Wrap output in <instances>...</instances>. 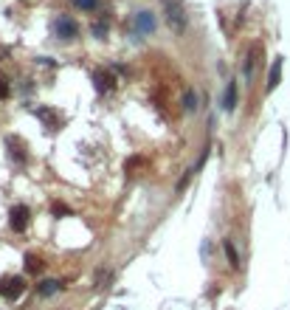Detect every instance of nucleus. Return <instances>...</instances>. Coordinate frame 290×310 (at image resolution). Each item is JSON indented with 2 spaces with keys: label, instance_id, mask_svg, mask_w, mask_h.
Returning <instances> with one entry per match:
<instances>
[{
  "label": "nucleus",
  "instance_id": "1",
  "mask_svg": "<svg viewBox=\"0 0 290 310\" xmlns=\"http://www.w3.org/2000/svg\"><path fill=\"white\" fill-rule=\"evenodd\" d=\"M164 9H167V23L172 26L175 34H180L186 28V14H183V6L177 0H164Z\"/></svg>",
  "mask_w": 290,
  "mask_h": 310
},
{
  "label": "nucleus",
  "instance_id": "2",
  "mask_svg": "<svg viewBox=\"0 0 290 310\" xmlns=\"http://www.w3.org/2000/svg\"><path fill=\"white\" fill-rule=\"evenodd\" d=\"M26 291V279L23 276H6V279H0V296H6V299H20Z\"/></svg>",
  "mask_w": 290,
  "mask_h": 310
},
{
  "label": "nucleus",
  "instance_id": "3",
  "mask_svg": "<svg viewBox=\"0 0 290 310\" xmlns=\"http://www.w3.org/2000/svg\"><path fill=\"white\" fill-rule=\"evenodd\" d=\"M54 28H57V34H59L62 40H73V37H76V23L70 17H57L54 20Z\"/></svg>",
  "mask_w": 290,
  "mask_h": 310
},
{
  "label": "nucleus",
  "instance_id": "4",
  "mask_svg": "<svg viewBox=\"0 0 290 310\" xmlns=\"http://www.w3.org/2000/svg\"><path fill=\"white\" fill-rule=\"evenodd\" d=\"M28 209L26 206H14L11 209V229L14 232H26V226H28Z\"/></svg>",
  "mask_w": 290,
  "mask_h": 310
},
{
  "label": "nucleus",
  "instance_id": "5",
  "mask_svg": "<svg viewBox=\"0 0 290 310\" xmlns=\"http://www.w3.org/2000/svg\"><path fill=\"white\" fill-rule=\"evenodd\" d=\"M135 26H138L141 34H150L152 28H155V17H152V11H141L138 17H135Z\"/></svg>",
  "mask_w": 290,
  "mask_h": 310
},
{
  "label": "nucleus",
  "instance_id": "6",
  "mask_svg": "<svg viewBox=\"0 0 290 310\" xmlns=\"http://www.w3.org/2000/svg\"><path fill=\"white\" fill-rule=\"evenodd\" d=\"M93 82H96L99 90H107V87L116 85V79L110 77V74H105V71H96V74H93Z\"/></svg>",
  "mask_w": 290,
  "mask_h": 310
},
{
  "label": "nucleus",
  "instance_id": "7",
  "mask_svg": "<svg viewBox=\"0 0 290 310\" xmlns=\"http://www.w3.org/2000/svg\"><path fill=\"white\" fill-rule=\"evenodd\" d=\"M279 77H282V60H276L271 68V77H268V90H273V87L279 85Z\"/></svg>",
  "mask_w": 290,
  "mask_h": 310
},
{
  "label": "nucleus",
  "instance_id": "8",
  "mask_svg": "<svg viewBox=\"0 0 290 310\" xmlns=\"http://www.w3.org/2000/svg\"><path fill=\"white\" fill-rule=\"evenodd\" d=\"M26 271L28 274H40V271H43V259L37 257V254H28L26 257Z\"/></svg>",
  "mask_w": 290,
  "mask_h": 310
},
{
  "label": "nucleus",
  "instance_id": "9",
  "mask_svg": "<svg viewBox=\"0 0 290 310\" xmlns=\"http://www.w3.org/2000/svg\"><path fill=\"white\" fill-rule=\"evenodd\" d=\"M226 107H229V110L237 107V82H229V90H226Z\"/></svg>",
  "mask_w": 290,
  "mask_h": 310
},
{
  "label": "nucleus",
  "instance_id": "10",
  "mask_svg": "<svg viewBox=\"0 0 290 310\" xmlns=\"http://www.w3.org/2000/svg\"><path fill=\"white\" fill-rule=\"evenodd\" d=\"M223 248H226V257H229V262H231V265H234V268H239V257H237V248H234V242H231V240H226V242H223Z\"/></svg>",
  "mask_w": 290,
  "mask_h": 310
},
{
  "label": "nucleus",
  "instance_id": "11",
  "mask_svg": "<svg viewBox=\"0 0 290 310\" xmlns=\"http://www.w3.org/2000/svg\"><path fill=\"white\" fill-rule=\"evenodd\" d=\"M194 107H197V99H194V90H192V87H189V90H186V110L192 113Z\"/></svg>",
  "mask_w": 290,
  "mask_h": 310
},
{
  "label": "nucleus",
  "instance_id": "12",
  "mask_svg": "<svg viewBox=\"0 0 290 310\" xmlns=\"http://www.w3.org/2000/svg\"><path fill=\"white\" fill-rule=\"evenodd\" d=\"M54 291H57V282H51V279L40 285V293H43V296H48V293H54Z\"/></svg>",
  "mask_w": 290,
  "mask_h": 310
},
{
  "label": "nucleus",
  "instance_id": "13",
  "mask_svg": "<svg viewBox=\"0 0 290 310\" xmlns=\"http://www.w3.org/2000/svg\"><path fill=\"white\" fill-rule=\"evenodd\" d=\"M3 96H9V79L6 77H0V99Z\"/></svg>",
  "mask_w": 290,
  "mask_h": 310
},
{
  "label": "nucleus",
  "instance_id": "14",
  "mask_svg": "<svg viewBox=\"0 0 290 310\" xmlns=\"http://www.w3.org/2000/svg\"><path fill=\"white\" fill-rule=\"evenodd\" d=\"M54 212H57V215H68V206H62V203H54Z\"/></svg>",
  "mask_w": 290,
  "mask_h": 310
},
{
  "label": "nucleus",
  "instance_id": "15",
  "mask_svg": "<svg viewBox=\"0 0 290 310\" xmlns=\"http://www.w3.org/2000/svg\"><path fill=\"white\" fill-rule=\"evenodd\" d=\"M76 3H79V6H85V9H93V6H96V0H76Z\"/></svg>",
  "mask_w": 290,
  "mask_h": 310
}]
</instances>
